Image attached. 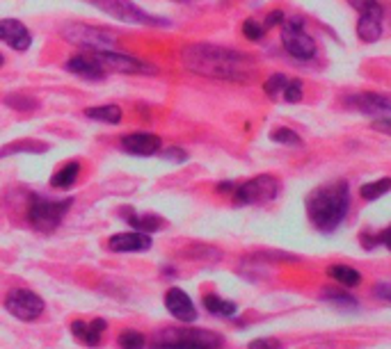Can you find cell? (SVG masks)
<instances>
[{"instance_id":"83f0119b","label":"cell","mask_w":391,"mask_h":349,"mask_svg":"<svg viewBox=\"0 0 391 349\" xmlns=\"http://www.w3.org/2000/svg\"><path fill=\"white\" fill-rule=\"evenodd\" d=\"M288 75L284 73H275V75H270V78L264 82V92L268 96H273V98H281V94H284L286 90V85H288Z\"/></svg>"},{"instance_id":"277c9868","label":"cell","mask_w":391,"mask_h":349,"mask_svg":"<svg viewBox=\"0 0 391 349\" xmlns=\"http://www.w3.org/2000/svg\"><path fill=\"white\" fill-rule=\"evenodd\" d=\"M87 3L99 7L103 14L122 21V23H128V26H154V28L167 26V18H160V16L145 12V9L135 5L133 0H87Z\"/></svg>"},{"instance_id":"1f68e13d","label":"cell","mask_w":391,"mask_h":349,"mask_svg":"<svg viewBox=\"0 0 391 349\" xmlns=\"http://www.w3.org/2000/svg\"><path fill=\"white\" fill-rule=\"evenodd\" d=\"M302 94H304L302 82H300L298 78H291L288 85H286V90H284V94H281V101H286V103H298V101H302Z\"/></svg>"},{"instance_id":"5bb4252c","label":"cell","mask_w":391,"mask_h":349,"mask_svg":"<svg viewBox=\"0 0 391 349\" xmlns=\"http://www.w3.org/2000/svg\"><path fill=\"white\" fill-rule=\"evenodd\" d=\"M0 41L7 43V46L14 50H28L32 43V35L21 21L3 18L0 21Z\"/></svg>"},{"instance_id":"f546056e","label":"cell","mask_w":391,"mask_h":349,"mask_svg":"<svg viewBox=\"0 0 391 349\" xmlns=\"http://www.w3.org/2000/svg\"><path fill=\"white\" fill-rule=\"evenodd\" d=\"M119 347L122 349H145L147 338L135 329H126V331H122V335H119Z\"/></svg>"},{"instance_id":"ab89813d","label":"cell","mask_w":391,"mask_h":349,"mask_svg":"<svg viewBox=\"0 0 391 349\" xmlns=\"http://www.w3.org/2000/svg\"><path fill=\"white\" fill-rule=\"evenodd\" d=\"M3 64H5V55H3V53H0V67H3Z\"/></svg>"},{"instance_id":"52a82bcc","label":"cell","mask_w":391,"mask_h":349,"mask_svg":"<svg viewBox=\"0 0 391 349\" xmlns=\"http://www.w3.org/2000/svg\"><path fill=\"white\" fill-rule=\"evenodd\" d=\"M281 41L288 55L296 60H311L316 55V41L304 30V21L300 16H293L281 23Z\"/></svg>"},{"instance_id":"74e56055","label":"cell","mask_w":391,"mask_h":349,"mask_svg":"<svg viewBox=\"0 0 391 349\" xmlns=\"http://www.w3.org/2000/svg\"><path fill=\"white\" fill-rule=\"evenodd\" d=\"M165 158H170V160H177V162H186L188 160V156H186V151H181V149H167L165 154H162Z\"/></svg>"},{"instance_id":"ffe728a7","label":"cell","mask_w":391,"mask_h":349,"mask_svg":"<svg viewBox=\"0 0 391 349\" xmlns=\"http://www.w3.org/2000/svg\"><path fill=\"white\" fill-rule=\"evenodd\" d=\"M85 117L94 119V122H103V124H122L124 119V112L119 105H96V107H87L85 110Z\"/></svg>"},{"instance_id":"8d00e7d4","label":"cell","mask_w":391,"mask_h":349,"mask_svg":"<svg viewBox=\"0 0 391 349\" xmlns=\"http://www.w3.org/2000/svg\"><path fill=\"white\" fill-rule=\"evenodd\" d=\"M371 128L380 130V133H385V135H391V117H380V119H375V122L371 124Z\"/></svg>"},{"instance_id":"7a4b0ae2","label":"cell","mask_w":391,"mask_h":349,"mask_svg":"<svg viewBox=\"0 0 391 349\" xmlns=\"http://www.w3.org/2000/svg\"><path fill=\"white\" fill-rule=\"evenodd\" d=\"M304 205L313 228H318L320 233H332L343 224L350 208V188L345 181H332L313 190Z\"/></svg>"},{"instance_id":"9c48e42d","label":"cell","mask_w":391,"mask_h":349,"mask_svg":"<svg viewBox=\"0 0 391 349\" xmlns=\"http://www.w3.org/2000/svg\"><path fill=\"white\" fill-rule=\"evenodd\" d=\"M5 308H7V313H12L14 318L24 320V322H32V320L39 318L46 306H43V299L37 292L26 290V288H16L12 292H7Z\"/></svg>"},{"instance_id":"30bf717a","label":"cell","mask_w":391,"mask_h":349,"mask_svg":"<svg viewBox=\"0 0 391 349\" xmlns=\"http://www.w3.org/2000/svg\"><path fill=\"white\" fill-rule=\"evenodd\" d=\"M92 55L101 62V67L105 71H115V73H142V75H154L158 69L151 62H145L133 55H122V53L115 50H96Z\"/></svg>"},{"instance_id":"f1b7e54d","label":"cell","mask_w":391,"mask_h":349,"mask_svg":"<svg viewBox=\"0 0 391 349\" xmlns=\"http://www.w3.org/2000/svg\"><path fill=\"white\" fill-rule=\"evenodd\" d=\"M270 139L277 141V144H288V146H302V137L296 133V130H291V128H284V126H279L275 128L273 133H270Z\"/></svg>"},{"instance_id":"836d02e7","label":"cell","mask_w":391,"mask_h":349,"mask_svg":"<svg viewBox=\"0 0 391 349\" xmlns=\"http://www.w3.org/2000/svg\"><path fill=\"white\" fill-rule=\"evenodd\" d=\"M281 347L284 345L277 338H256V340L247 345V349H281Z\"/></svg>"},{"instance_id":"484cf974","label":"cell","mask_w":391,"mask_h":349,"mask_svg":"<svg viewBox=\"0 0 391 349\" xmlns=\"http://www.w3.org/2000/svg\"><path fill=\"white\" fill-rule=\"evenodd\" d=\"M391 190V178H377V181H373V183H366V185H362L360 188V196L364 201H375V199H380V196H385L387 192Z\"/></svg>"},{"instance_id":"8992f818","label":"cell","mask_w":391,"mask_h":349,"mask_svg":"<svg viewBox=\"0 0 391 349\" xmlns=\"http://www.w3.org/2000/svg\"><path fill=\"white\" fill-rule=\"evenodd\" d=\"M71 205H73L71 196H67V199H60V201L35 199L28 208V222L35 226L37 231H56V228L62 224L64 215L69 213Z\"/></svg>"},{"instance_id":"603a6c76","label":"cell","mask_w":391,"mask_h":349,"mask_svg":"<svg viewBox=\"0 0 391 349\" xmlns=\"http://www.w3.org/2000/svg\"><path fill=\"white\" fill-rule=\"evenodd\" d=\"M357 37L364 43H373L382 37V21L373 18V16H360V23H357Z\"/></svg>"},{"instance_id":"3957f363","label":"cell","mask_w":391,"mask_h":349,"mask_svg":"<svg viewBox=\"0 0 391 349\" xmlns=\"http://www.w3.org/2000/svg\"><path fill=\"white\" fill-rule=\"evenodd\" d=\"M224 338L209 329H190V326H167L156 333L151 349H222Z\"/></svg>"},{"instance_id":"44dd1931","label":"cell","mask_w":391,"mask_h":349,"mask_svg":"<svg viewBox=\"0 0 391 349\" xmlns=\"http://www.w3.org/2000/svg\"><path fill=\"white\" fill-rule=\"evenodd\" d=\"M328 276L339 283V286H345V288H355V286H360L362 283L360 272H357L355 267H348V265H330Z\"/></svg>"},{"instance_id":"8fae6325","label":"cell","mask_w":391,"mask_h":349,"mask_svg":"<svg viewBox=\"0 0 391 349\" xmlns=\"http://www.w3.org/2000/svg\"><path fill=\"white\" fill-rule=\"evenodd\" d=\"M343 105L350 107V110L364 112L368 117H391V98L382 94H355V96H345Z\"/></svg>"},{"instance_id":"cb8c5ba5","label":"cell","mask_w":391,"mask_h":349,"mask_svg":"<svg viewBox=\"0 0 391 349\" xmlns=\"http://www.w3.org/2000/svg\"><path fill=\"white\" fill-rule=\"evenodd\" d=\"M323 299L328 304H332V306H336V308H343V311H355L357 306H360L355 297H350V294H345L341 290H334V288L323 290Z\"/></svg>"},{"instance_id":"e575fe53","label":"cell","mask_w":391,"mask_h":349,"mask_svg":"<svg viewBox=\"0 0 391 349\" xmlns=\"http://www.w3.org/2000/svg\"><path fill=\"white\" fill-rule=\"evenodd\" d=\"M281 23H284V12H279V9H275V12H270V14L266 16V21H264V28H266V32H268L270 28L281 26Z\"/></svg>"},{"instance_id":"6da1fadb","label":"cell","mask_w":391,"mask_h":349,"mask_svg":"<svg viewBox=\"0 0 391 349\" xmlns=\"http://www.w3.org/2000/svg\"><path fill=\"white\" fill-rule=\"evenodd\" d=\"M181 64L192 73L222 82H252L256 75L252 55L206 41L188 43L181 50Z\"/></svg>"},{"instance_id":"d590c367","label":"cell","mask_w":391,"mask_h":349,"mask_svg":"<svg viewBox=\"0 0 391 349\" xmlns=\"http://www.w3.org/2000/svg\"><path fill=\"white\" fill-rule=\"evenodd\" d=\"M373 294L377 299L391 304V283H377V286L373 288Z\"/></svg>"},{"instance_id":"2e32d148","label":"cell","mask_w":391,"mask_h":349,"mask_svg":"<svg viewBox=\"0 0 391 349\" xmlns=\"http://www.w3.org/2000/svg\"><path fill=\"white\" fill-rule=\"evenodd\" d=\"M108 329V322L103 318H94L92 322H85V320H75L71 322V333L75 340H80L87 347H96L101 343V335Z\"/></svg>"},{"instance_id":"5b68a950","label":"cell","mask_w":391,"mask_h":349,"mask_svg":"<svg viewBox=\"0 0 391 349\" xmlns=\"http://www.w3.org/2000/svg\"><path fill=\"white\" fill-rule=\"evenodd\" d=\"M62 37L69 43L78 48L87 50H110L117 43V35L110 30L96 28V26H87V23H67L62 28Z\"/></svg>"},{"instance_id":"9a60e30c","label":"cell","mask_w":391,"mask_h":349,"mask_svg":"<svg viewBox=\"0 0 391 349\" xmlns=\"http://www.w3.org/2000/svg\"><path fill=\"white\" fill-rule=\"evenodd\" d=\"M110 252L117 254H133V252H149L151 249V237L149 233L135 231V233H117L108 240Z\"/></svg>"},{"instance_id":"d4e9b609","label":"cell","mask_w":391,"mask_h":349,"mask_svg":"<svg viewBox=\"0 0 391 349\" xmlns=\"http://www.w3.org/2000/svg\"><path fill=\"white\" fill-rule=\"evenodd\" d=\"M345 3L350 5L355 12H360V16H373L380 21L385 16V7L380 0H345Z\"/></svg>"},{"instance_id":"7402d4cb","label":"cell","mask_w":391,"mask_h":349,"mask_svg":"<svg viewBox=\"0 0 391 349\" xmlns=\"http://www.w3.org/2000/svg\"><path fill=\"white\" fill-rule=\"evenodd\" d=\"M204 308L209 311L211 315H217V318H234L238 306L229 299H222L217 294H206L204 297Z\"/></svg>"},{"instance_id":"e0dca14e","label":"cell","mask_w":391,"mask_h":349,"mask_svg":"<svg viewBox=\"0 0 391 349\" xmlns=\"http://www.w3.org/2000/svg\"><path fill=\"white\" fill-rule=\"evenodd\" d=\"M64 67H67L69 73L80 75V78H87V80H101V78H105V73H108V71L101 67V62L96 60L94 55H92V58H85V55L69 58Z\"/></svg>"},{"instance_id":"4dcf8cb0","label":"cell","mask_w":391,"mask_h":349,"mask_svg":"<svg viewBox=\"0 0 391 349\" xmlns=\"http://www.w3.org/2000/svg\"><path fill=\"white\" fill-rule=\"evenodd\" d=\"M5 103L9 105V107H14V110H19V112H32V110H37V98H28V96H7L5 98Z\"/></svg>"},{"instance_id":"d6a6232c","label":"cell","mask_w":391,"mask_h":349,"mask_svg":"<svg viewBox=\"0 0 391 349\" xmlns=\"http://www.w3.org/2000/svg\"><path fill=\"white\" fill-rule=\"evenodd\" d=\"M243 35L249 41H259L261 37L266 35V28H264V23H256L254 18H247L245 23H243Z\"/></svg>"},{"instance_id":"d6986e66","label":"cell","mask_w":391,"mask_h":349,"mask_svg":"<svg viewBox=\"0 0 391 349\" xmlns=\"http://www.w3.org/2000/svg\"><path fill=\"white\" fill-rule=\"evenodd\" d=\"M80 169H83V165H80L78 160L67 162V165H62V167L51 176V185H53V188H58V190H67V188H71V185H73L75 181H78Z\"/></svg>"},{"instance_id":"ac0fdd59","label":"cell","mask_w":391,"mask_h":349,"mask_svg":"<svg viewBox=\"0 0 391 349\" xmlns=\"http://www.w3.org/2000/svg\"><path fill=\"white\" fill-rule=\"evenodd\" d=\"M122 217L130 224V226H135L137 231H142V233H156L160 231L162 226H165V222L160 220L158 215H137L135 210H122Z\"/></svg>"},{"instance_id":"4fadbf2b","label":"cell","mask_w":391,"mask_h":349,"mask_svg":"<svg viewBox=\"0 0 391 349\" xmlns=\"http://www.w3.org/2000/svg\"><path fill=\"white\" fill-rule=\"evenodd\" d=\"M165 308L177 318L179 322H194L197 320V308H194L192 299L188 297V292H183L181 288H170L165 294Z\"/></svg>"},{"instance_id":"7c38bea8","label":"cell","mask_w":391,"mask_h":349,"mask_svg":"<svg viewBox=\"0 0 391 349\" xmlns=\"http://www.w3.org/2000/svg\"><path fill=\"white\" fill-rule=\"evenodd\" d=\"M119 146H122L126 154L130 156H156L160 146H162V139L154 133H130V135H124L122 141H119Z\"/></svg>"},{"instance_id":"4316f807","label":"cell","mask_w":391,"mask_h":349,"mask_svg":"<svg viewBox=\"0 0 391 349\" xmlns=\"http://www.w3.org/2000/svg\"><path fill=\"white\" fill-rule=\"evenodd\" d=\"M362 240V247L366 249V252H371V249L380 247V245H385L389 252H391V224L385 228V231H380V233H371V231H362L360 235Z\"/></svg>"},{"instance_id":"f35d334b","label":"cell","mask_w":391,"mask_h":349,"mask_svg":"<svg viewBox=\"0 0 391 349\" xmlns=\"http://www.w3.org/2000/svg\"><path fill=\"white\" fill-rule=\"evenodd\" d=\"M236 188H234V183L231 181H224V183H220L217 185V192L220 194H229V192H234Z\"/></svg>"},{"instance_id":"ba28073f","label":"cell","mask_w":391,"mask_h":349,"mask_svg":"<svg viewBox=\"0 0 391 349\" xmlns=\"http://www.w3.org/2000/svg\"><path fill=\"white\" fill-rule=\"evenodd\" d=\"M281 185L275 176H268V173H261V176L249 178L247 183L238 185L234 190V199L241 205H256V203H268L273 201L279 194Z\"/></svg>"}]
</instances>
